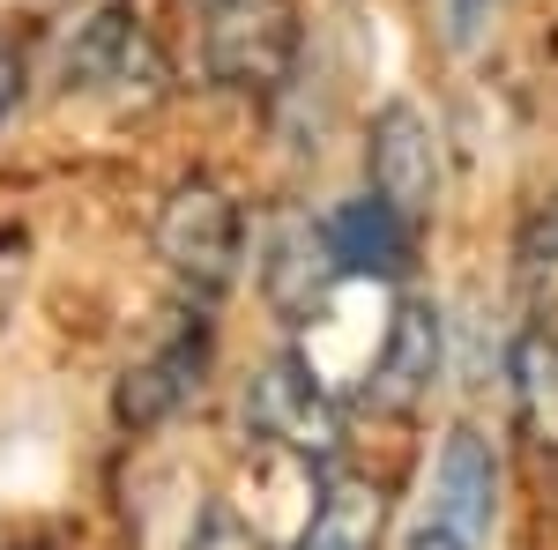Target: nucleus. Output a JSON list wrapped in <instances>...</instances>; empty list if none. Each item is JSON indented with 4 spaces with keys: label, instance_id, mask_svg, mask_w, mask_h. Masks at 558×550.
<instances>
[{
    "label": "nucleus",
    "instance_id": "1",
    "mask_svg": "<svg viewBox=\"0 0 558 550\" xmlns=\"http://www.w3.org/2000/svg\"><path fill=\"white\" fill-rule=\"evenodd\" d=\"M157 254H165V268H172L179 283L216 297V291H231V276L246 260V216H239V201L223 186L186 179L157 209Z\"/></svg>",
    "mask_w": 558,
    "mask_h": 550
},
{
    "label": "nucleus",
    "instance_id": "2",
    "mask_svg": "<svg viewBox=\"0 0 558 550\" xmlns=\"http://www.w3.org/2000/svg\"><path fill=\"white\" fill-rule=\"evenodd\" d=\"M246 424H254L268 447L299 454V462H328L343 447V402L313 380L299 350H283L276 365H260V380L246 387Z\"/></svg>",
    "mask_w": 558,
    "mask_h": 550
},
{
    "label": "nucleus",
    "instance_id": "3",
    "mask_svg": "<svg viewBox=\"0 0 558 550\" xmlns=\"http://www.w3.org/2000/svg\"><path fill=\"white\" fill-rule=\"evenodd\" d=\"M165 83H172V68H165L157 38L134 15H120V8L89 15L75 30V45H68V89L112 97V105H157Z\"/></svg>",
    "mask_w": 558,
    "mask_h": 550
},
{
    "label": "nucleus",
    "instance_id": "4",
    "mask_svg": "<svg viewBox=\"0 0 558 550\" xmlns=\"http://www.w3.org/2000/svg\"><path fill=\"white\" fill-rule=\"evenodd\" d=\"M299 60L291 0H209V75L223 89H276Z\"/></svg>",
    "mask_w": 558,
    "mask_h": 550
},
{
    "label": "nucleus",
    "instance_id": "5",
    "mask_svg": "<svg viewBox=\"0 0 558 550\" xmlns=\"http://www.w3.org/2000/svg\"><path fill=\"white\" fill-rule=\"evenodd\" d=\"M432 380H439V313H432L425 297H402L357 402L380 410V417H410V410L432 394Z\"/></svg>",
    "mask_w": 558,
    "mask_h": 550
},
{
    "label": "nucleus",
    "instance_id": "6",
    "mask_svg": "<svg viewBox=\"0 0 558 550\" xmlns=\"http://www.w3.org/2000/svg\"><path fill=\"white\" fill-rule=\"evenodd\" d=\"M373 194L402 223H425L432 216V194H439V164H432V127L410 112V105H387L373 120Z\"/></svg>",
    "mask_w": 558,
    "mask_h": 550
},
{
    "label": "nucleus",
    "instance_id": "7",
    "mask_svg": "<svg viewBox=\"0 0 558 550\" xmlns=\"http://www.w3.org/2000/svg\"><path fill=\"white\" fill-rule=\"evenodd\" d=\"M202 372H209V328H202V320H186L157 357H142L128 380H120V424H128V431L165 424L186 394H202Z\"/></svg>",
    "mask_w": 558,
    "mask_h": 550
},
{
    "label": "nucleus",
    "instance_id": "8",
    "mask_svg": "<svg viewBox=\"0 0 558 550\" xmlns=\"http://www.w3.org/2000/svg\"><path fill=\"white\" fill-rule=\"evenodd\" d=\"M320 231H328V254H336V268H343V276H380V283L410 276L417 223H402V216L387 209L380 194H357V201H343V209L328 216Z\"/></svg>",
    "mask_w": 558,
    "mask_h": 550
},
{
    "label": "nucleus",
    "instance_id": "9",
    "mask_svg": "<svg viewBox=\"0 0 558 550\" xmlns=\"http://www.w3.org/2000/svg\"><path fill=\"white\" fill-rule=\"evenodd\" d=\"M387 528V491L373 476H350V468H328L320 491H313V521H305L299 550H380Z\"/></svg>",
    "mask_w": 558,
    "mask_h": 550
},
{
    "label": "nucleus",
    "instance_id": "10",
    "mask_svg": "<svg viewBox=\"0 0 558 550\" xmlns=\"http://www.w3.org/2000/svg\"><path fill=\"white\" fill-rule=\"evenodd\" d=\"M432 491H439L432 521H439V528H454L462 543H476V536L492 528V499H499V462H492V447H484L476 431H454V439H447V454H439Z\"/></svg>",
    "mask_w": 558,
    "mask_h": 550
},
{
    "label": "nucleus",
    "instance_id": "11",
    "mask_svg": "<svg viewBox=\"0 0 558 550\" xmlns=\"http://www.w3.org/2000/svg\"><path fill=\"white\" fill-rule=\"evenodd\" d=\"M260 276H268V297H276L291 320H313V313L328 305V291L343 283V268L328 254V231H320V223H291V231L276 239V260H268Z\"/></svg>",
    "mask_w": 558,
    "mask_h": 550
},
{
    "label": "nucleus",
    "instance_id": "12",
    "mask_svg": "<svg viewBox=\"0 0 558 550\" xmlns=\"http://www.w3.org/2000/svg\"><path fill=\"white\" fill-rule=\"evenodd\" d=\"M514 417L544 454H558V335L544 328L514 342Z\"/></svg>",
    "mask_w": 558,
    "mask_h": 550
},
{
    "label": "nucleus",
    "instance_id": "13",
    "mask_svg": "<svg viewBox=\"0 0 558 550\" xmlns=\"http://www.w3.org/2000/svg\"><path fill=\"white\" fill-rule=\"evenodd\" d=\"M521 297H529L536 328L558 335V201L536 209L529 231H521Z\"/></svg>",
    "mask_w": 558,
    "mask_h": 550
},
{
    "label": "nucleus",
    "instance_id": "14",
    "mask_svg": "<svg viewBox=\"0 0 558 550\" xmlns=\"http://www.w3.org/2000/svg\"><path fill=\"white\" fill-rule=\"evenodd\" d=\"M186 550H260V536L246 528V521H231L223 506H209L202 513V528H194V543Z\"/></svg>",
    "mask_w": 558,
    "mask_h": 550
},
{
    "label": "nucleus",
    "instance_id": "15",
    "mask_svg": "<svg viewBox=\"0 0 558 550\" xmlns=\"http://www.w3.org/2000/svg\"><path fill=\"white\" fill-rule=\"evenodd\" d=\"M15 89H23V52H15V38L0 30V120H8V105H15Z\"/></svg>",
    "mask_w": 558,
    "mask_h": 550
},
{
    "label": "nucleus",
    "instance_id": "16",
    "mask_svg": "<svg viewBox=\"0 0 558 550\" xmlns=\"http://www.w3.org/2000/svg\"><path fill=\"white\" fill-rule=\"evenodd\" d=\"M15 283H23V246L0 231V313H8V297H15Z\"/></svg>",
    "mask_w": 558,
    "mask_h": 550
},
{
    "label": "nucleus",
    "instance_id": "17",
    "mask_svg": "<svg viewBox=\"0 0 558 550\" xmlns=\"http://www.w3.org/2000/svg\"><path fill=\"white\" fill-rule=\"evenodd\" d=\"M410 550H470V543H462L454 528H439V521H432V528H425V536H417V543H410Z\"/></svg>",
    "mask_w": 558,
    "mask_h": 550
},
{
    "label": "nucleus",
    "instance_id": "18",
    "mask_svg": "<svg viewBox=\"0 0 558 550\" xmlns=\"http://www.w3.org/2000/svg\"><path fill=\"white\" fill-rule=\"evenodd\" d=\"M15 550H60V543H15Z\"/></svg>",
    "mask_w": 558,
    "mask_h": 550
}]
</instances>
